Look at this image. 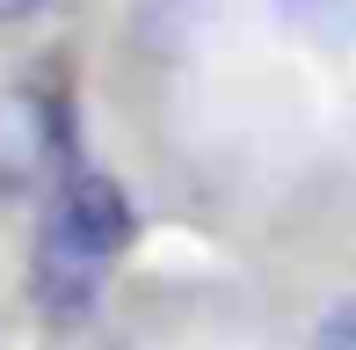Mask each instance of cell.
<instances>
[{
  "label": "cell",
  "instance_id": "6da1fadb",
  "mask_svg": "<svg viewBox=\"0 0 356 350\" xmlns=\"http://www.w3.org/2000/svg\"><path fill=\"white\" fill-rule=\"evenodd\" d=\"M138 234V212L102 168H66L58 175L51 219H44V256H37V284L44 307H88L95 277L109 256H124Z\"/></svg>",
  "mask_w": 356,
  "mask_h": 350
},
{
  "label": "cell",
  "instance_id": "7a4b0ae2",
  "mask_svg": "<svg viewBox=\"0 0 356 350\" xmlns=\"http://www.w3.org/2000/svg\"><path fill=\"white\" fill-rule=\"evenodd\" d=\"M66 161V117L37 88H0V190H29Z\"/></svg>",
  "mask_w": 356,
  "mask_h": 350
},
{
  "label": "cell",
  "instance_id": "3957f363",
  "mask_svg": "<svg viewBox=\"0 0 356 350\" xmlns=\"http://www.w3.org/2000/svg\"><path fill=\"white\" fill-rule=\"evenodd\" d=\"M277 22L313 52H356V0H277Z\"/></svg>",
  "mask_w": 356,
  "mask_h": 350
},
{
  "label": "cell",
  "instance_id": "277c9868",
  "mask_svg": "<svg viewBox=\"0 0 356 350\" xmlns=\"http://www.w3.org/2000/svg\"><path fill=\"white\" fill-rule=\"evenodd\" d=\"M197 22H204V0H138V37L153 44L160 59H175V52H182Z\"/></svg>",
  "mask_w": 356,
  "mask_h": 350
},
{
  "label": "cell",
  "instance_id": "5b68a950",
  "mask_svg": "<svg viewBox=\"0 0 356 350\" xmlns=\"http://www.w3.org/2000/svg\"><path fill=\"white\" fill-rule=\"evenodd\" d=\"M313 350H356V299H342V307L313 328Z\"/></svg>",
  "mask_w": 356,
  "mask_h": 350
},
{
  "label": "cell",
  "instance_id": "8992f818",
  "mask_svg": "<svg viewBox=\"0 0 356 350\" xmlns=\"http://www.w3.org/2000/svg\"><path fill=\"white\" fill-rule=\"evenodd\" d=\"M44 0H0V22H22V15H37Z\"/></svg>",
  "mask_w": 356,
  "mask_h": 350
}]
</instances>
